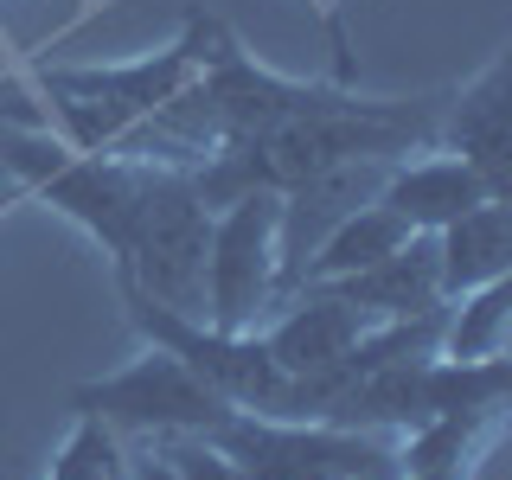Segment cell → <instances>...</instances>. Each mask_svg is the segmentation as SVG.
Returning <instances> with one entry per match:
<instances>
[{"instance_id": "5", "label": "cell", "mask_w": 512, "mask_h": 480, "mask_svg": "<svg viewBox=\"0 0 512 480\" xmlns=\"http://www.w3.org/2000/svg\"><path fill=\"white\" fill-rule=\"evenodd\" d=\"M71 416H96L122 442H154V436H212L231 416V404L186 359L141 340V352L128 365L71 384Z\"/></svg>"}, {"instance_id": "11", "label": "cell", "mask_w": 512, "mask_h": 480, "mask_svg": "<svg viewBox=\"0 0 512 480\" xmlns=\"http://www.w3.org/2000/svg\"><path fill=\"white\" fill-rule=\"evenodd\" d=\"M372 327H378V320H365L359 308H346L340 295H327V288H295V295H288L256 333H263L269 359L301 384V378L333 372V365H340Z\"/></svg>"}, {"instance_id": "1", "label": "cell", "mask_w": 512, "mask_h": 480, "mask_svg": "<svg viewBox=\"0 0 512 480\" xmlns=\"http://www.w3.org/2000/svg\"><path fill=\"white\" fill-rule=\"evenodd\" d=\"M436 109L442 90L423 96H372L352 90L340 109H320V116H295L276 128H256V135H231L192 167V192L205 199V212L250 192H288L308 173H327L340 160H404L436 148Z\"/></svg>"}, {"instance_id": "2", "label": "cell", "mask_w": 512, "mask_h": 480, "mask_svg": "<svg viewBox=\"0 0 512 480\" xmlns=\"http://www.w3.org/2000/svg\"><path fill=\"white\" fill-rule=\"evenodd\" d=\"M212 39H218L212 13H186L180 39H167L160 52L122 64H32V84L45 96V128L84 154L141 160L148 122L199 77Z\"/></svg>"}, {"instance_id": "4", "label": "cell", "mask_w": 512, "mask_h": 480, "mask_svg": "<svg viewBox=\"0 0 512 480\" xmlns=\"http://www.w3.org/2000/svg\"><path fill=\"white\" fill-rule=\"evenodd\" d=\"M205 244H212V212L192 192V173L148 160L116 282L141 288L148 301H160V308H173L186 320H205Z\"/></svg>"}, {"instance_id": "10", "label": "cell", "mask_w": 512, "mask_h": 480, "mask_svg": "<svg viewBox=\"0 0 512 480\" xmlns=\"http://www.w3.org/2000/svg\"><path fill=\"white\" fill-rule=\"evenodd\" d=\"M384 173H391V160H340V167L327 173H308L301 186L276 192V256H282V301L295 295L301 269H308V256L320 250V237L333 231V224H346L359 205L378 199Z\"/></svg>"}, {"instance_id": "3", "label": "cell", "mask_w": 512, "mask_h": 480, "mask_svg": "<svg viewBox=\"0 0 512 480\" xmlns=\"http://www.w3.org/2000/svg\"><path fill=\"white\" fill-rule=\"evenodd\" d=\"M0 167L20 180L26 199L52 205L109 256V269L128 256V224H135V199L148 180V160L122 154H84L58 141L52 128H0Z\"/></svg>"}, {"instance_id": "12", "label": "cell", "mask_w": 512, "mask_h": 480, "mask_svg": "<svg viewBox=\"0 0 512 480\" xmlns=\"http://www.w3.org/2000/svg\"><path fill=\"white\" fill-rule=\"evenodd\" d=\"M487 199H493L487 180H480L468 160H455L442 148L391 160V173H384V186H378V205L391 218H404V231H416V237H436L442 224H455L461 212H474V205H487Z\"/></svg>"}, {"instance_id": "20", "label": "cell", "mask_w": 512, "mask_h": 480, "mask_svg": "<svg viewBox=\"0 0 512 480\" xmlns=\"http://www.w3.org/2000/svg\"><path fill=\"white\" fill-rule=\"evenodd\" d=\"M13 199H26V192H20V180H13V173H7V167H0V212H7V205H13Z\"/></svg>"}, {"instance_id": "14", "label": "cell", "mask_w": 512, "mask_h": 480, "mask_svg": "<svg viewBox=\"0 0 512 480\" xmlns=\"http://www.w3.org/2000/svg\"><path fill=\"white\" fill-rule=\"evenodd\" d=\"M436 276H442V301L512 276V199H487L474 212H461L455 224H442L436 231Z\"/></svg>"}, {"instance_id": "13", "label": "cell", "mask_w": 512, "mask_h": 480, "mask_svg": "<svg viewBox=\"0 0 512 480\" xmlns=\"http://www.w3.org/2000/svg\"><path fill=\"white\" fill-rule=\"evenodd\" d=\"M327 295H340L346 308H359L365 320H404L423 308H442V276H436V237H410L391 256L352 269L340 282H314Z\"/></svg>"}, {"instance_id": "7", "label": "cell", "mask_w": 512, "mask_h": 480, "mask_svg": "<svg viewBox=\"0 0 512 480\" xmlns=\"http://www.w3.org/2000/svg\"><path fill=\"white\" fill-rule=\"evenodd\" d=\"M205 442L244 468V480H359L397 461V442L333 423H288V416H250L231 410Z\"/></svg>"}, {"instance_id": "6", "label": "cell", "mask_w": 512, "mask_h": 480, "mask_svg": "<svg viewBox=\"0 0 512 480\" xmlns=\"http://www.w3.org/2000/svg\"><path fill=\"white\" fill-rule=\"evenodd\" d=\"M116 295L128 308V327L148 346H167L173 359H186L231 410H250V416H288L295 410V378L269 359L263 333H218V327H205V320H186V314L160 308V301H148L128 282H116Z\"/></svg>"}, {"instance_id": "8", "label": "cell", "mask_w": 512, "mask_h": 480, "mask_svg": "<svg viewBox=\"0 0 512 480\" xmlns=\"http://www.w3.org/2000/svg\"><path fill=\"white\" fill-rule=\"evenodd\" d=\"M282 308V256H276V192H250L212 212L205 244V327L256 333Z\"/></svg>"}, {"instance_id": "9", "label": "cell", "mask_w": 512, "mask_h": 480, "mask_svg": "<svg viewBox=\"0 0 512 480\" xmlns=\"http://www.w3.org/2000/svg\"><path fill=\"white\" fill-rule=\"evenodd\" d=\"M506 116H512V52L500 45L474 77L442 90V109H436V148L468 160L493 199H512V122Z\"/></svg>"}, {"instance_id": "15", "label": "cell", "mask_w": 512, "mask_h": 480, "mask_svg": "<svg viewBox=\"0 0 512 480\" xmlns=\"http://www.w3.org/2000/svg\"><path fill=\"white\" fill-rule=\"evenodd\" d=\"M416 231H404V218H391L384 205H359L346 224H333L327 237H320V250L308 256V269H301V282L295 288H314V282H340L352 276V269H365V263H378V256H391L397 244H410Z\"/></svg>"}, {"instance_id": "18", "label": "cell", "mask_w": 512, "mask_h": 480, "mask_svg": "<svg viewBox=\"0 0 512 480\" xmlns=\"http://www.w3.org/2000/svg\"><path fill=\"white\" fill-rule=\"evenodd\" d=\"M160 461H167L180 480H244V468H237L231 455H224L218 442H205V436H154L148 442Z\"/></svg>"}, {"instance_id": "21", "label": "cell", "mask_w": 512, "mask_h": 480, "mask_svg": "<svg viewBox=\"0 0 512 480\" xmlns=\"http://www.w3.org/2000/svg\"><path fill=\"white\" fill-rule=\"evenodd\" d=\"M359 480H397V461H391V468H378V474H359Z\"/></svg>"}, {"instance_id": "19", "label": "cell", "mask_w": 512, "mask_h": 480, "mask_svg": "<svg viewBox=\"0 0 512 480\" xmlns=\"http://www.w3.org/2000/svg\"><path fill=\"white\" fill-rule=\"evenodd\" d=\"M128 448H135V480H180V474H173V468L154 455L148 442H128Z\"/></svg>"}, {"instance_id": "17", "label": "cell", "mask_w": 512, "mask_h": 480, "mask_svg": "<svg viewBox=\"0 0 512 480\" xmlns=\"http://www.w3.org/2000/svg\"><path fill=\"white\" fill-rule=\"evenodd\" d=\"M45 480H135V448L96 416H71L64 442L52 448Z\"/></svg>"}, {"instance_id": "16", "label": "cell", "mask_w": 512, "mask_h": 480, "mask_svg": "<svg viewBox=\"0 0 512 480\" xmlns=\"http://www.w3.org/2000/svg\"><path fill=\"white\" fill-rule=\"evenodd\" d=\"M512 352V276L480 282L442 308V359H506Z\"/></svg>"}]
</instances>
